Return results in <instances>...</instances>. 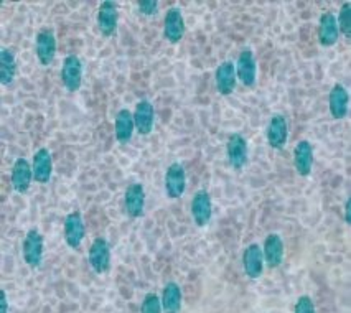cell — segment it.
<instances>
[{
    "mask_svg": "<svg viewBox=\"0 0 351 313\" xmlns=\"http://www.w3.org/2000/svg\"><path fill=\"white\" fill-rule=\"evenodd\" d=\"M141 313H163L160 297L157 294H147L142 300Z\"/></svg>",
    "mask_w": 351,
    "mask_h": 313,
    "instance_id": "4316f807",
    "label": "cell"
},
{
    "mask_svg": "<svg viewBox=\"0 0 351 313\" xmlns=\"http://www.w3.org/2000/svg\"><path fill=\"white\" fill-rule=\"evenodd\" d=\"M88 261L96 274H106V272H109V269H111V244L108 242V239L96 238L91 242V247H89L88 253Z\"/></svg>",
    "mask_w": 351,
    "mask_h": 313,
    "instance_id": "7a4b0ae2",
    "label": "cell"
},
{
    "mask_svg": "<svg viewBox=\"0 0 351 313\" xmlns=\"http://www.w3.org/2000/svg\"><path fill=\"white\" fill-rule=\"evenodd\" d=\"M264 262L267 264V267L276 269L279 267L284 261V241L279 234H269L264 239Z\"/></svg>",
    "mask_w": 351,
    "mask_h": 313,
    "instance_id": "d6986e66",
    "label": "cell"
},
{
    "mask_svg": "<svg viewBox=\"0 0 351 313\" xmlns=\"http://www.w3.org/2000/svg\"><path fill=\"white\" fill-rule=\"evenodd\" d=\"M61 81L69 92H76L83 84V61L80 56L68 55L61 66Z\"/></svg>",
    "mask_w": 351,
    "mask_h": 313,
    "instance_id": "3957f363",
    "label": "cell"
},
{
    "mask_svg": "<svg viewBox=\"0 0 351 313\" xmlns=\"http://www.w3.org/2000/svg\"><path fill=\"white\" fill-rule=\"evenodd\" d=\"M236 76L244 86L252 88L256 84V75H257V63L256 56L249 48L239 53L238 61H236Z\"/></svg>",
    "mask_w": 351,
    "mask_h": 313,
    "instance_id": "ba28073f",
    "label": "cell"
},
{
    "mask_svg": "<svg viewBox=\"0 0 351 313\" xmlns=\"http://www.w3.org/2000/svg\"><path fill=\"white\" fill-rule=\"evenodd\" d=\"M348 104H350L348 91H346V88L343 86V84L337 83L328 95V108L333 119H338V121L343 119V117L348 114Z\"/></svg>",
    "mask_w": 351,
    "mask_h": 313,
    "instance_id": "ffe728a7",
    "label": "cell"
},
{
    "mask_svg": "<svg viewBox=\"0 0 351 313\" xmlns=\"http://www.w3.org/2000/svg\"><path fill=\"white\" fill-rule=\"evenodd\" d=\"M185 35V20L178 7H171L167 10L165 20H163V36L170 43H178Z\"/></svg>",
    "mask_w": 351,
    "mask_h": 313,
    "instance_id": "30bf717a",
    "label": "cell"
},
{
    "mask_svg": "<svg viewBox=\"0 0 351 313\" xmlns=\"http://www.w3.org/2000/svg\"><path fill=\"white\" fill-rule=\"evenodd\" d=\"M117 22H119V14H117L116 3L111 0L101 2L99 10H97V28L104 36H112L117 30Z\"/></svg>",
    "mask_w": 351,
    "mask_h": 313,
    "instance_id": "4fadbf2b",
    "label": "cell"
},
{
    "mask_svg": "<svg viewBox=\"0 0 351 313\" xmlns=\"http://www.w3.org/2000/svg\"><path fill=\"white\" fill-rule=\"evenodd\" d=\"M190 211L193 221L197 223L199 227L206 226L210 223L211 214H213V206H211V198L206 190H199L193 195L190 203Z\"/></svg>",
    "mask_w": 351,
    "mask_h": 313,
    "instance_id": "9c48e42d",
    "label": "cell"
},
{
    "mask_svg": "<svg viewBox=\"0 0 351 313\" xmlns=\"http://www.w3.org/2000/svg\"><path fill=\"white\" fill-rule=\"evenodd\" d=\"M338 38H340V32H338L337 17L332 12H325L318 20V42L322 47H333Z\"/></svg>",
    "mask_w": 351,
    "mask_h": 313,
    "instance_id": "e0dca14e",
    "label": "cell"
},
{
    "mask_svg": "<svg viewBox=\"0 0 351 313\" xmlns=\"http://www.w3.org/2000/svg\"><path fill=\"white\" fill-rule=\"evenodd\" d=\"M35 48H36V56H38L40 64L48 66V64L53 63V60H55L56 56V35L55 32H53V28L45 27L38 32V35H36Z\"/></svg>",
    "mask_w": 351,
    "mask_h": 313,
    "instance_id": "277c9868",
    "label": "cell"
},
{
    "mask_svg": "<svg viewBox=\"0 0 351 313\" xmlns=\"http://www.w3.org/2000/svg\"><path fill=\"white\" fill-rule=\"evenodd\" d=\"M243 266H244V274L249 279L256 280L263 275L264 269V254L263 247L259 244H249L243 253Z\"/></svg>",
    "mask_w": 351,
    "mask_h": 313,
    "instance_id": "7c38bea8",
    "label": "cell"
},
{
    "mask_svg": "<svg viewBox=\"0 0 351 313\" xmlns=\"http://www.w3.org/2000/svg\"><path fill=\"white\" fill-rule=\"evenodd\" d=\"M186 188V173L180 164H171L165 173V192L170 198H180Z\"/></svg>",
    "mask_w": 351,
    "mask_h": 313,
    "instance_id": "2e32d148",
    "label": "cell"
},
{
    "mask_svg": "<svg viewBox=\"0 0 351 313\" xmlns=\"http://www.w3.org/2000/svg\"><path fill=\"white\" fill-rule=\"evenodd\" d=\"M64 241L71 249H80L86 236V226L80 211H73L64 218Z\"/></svg>",
    "mask_w": 351,
    "mask_h": 313,
    "instance_id": "5b68a950",
    "label": "cell"
},
{
    "mask_svg": "<svg viewBox=\"0 0 351 313\" xmlns=\"http://www.w3.org/2000/svg\"><path fill=\"white\" fill-rule=\"evenodd\" d=\"M138 14L145 15V17H152V15L157 14L158 10V2L157 0H141L137 2Z\"/></svg>",
    "mask_w": 351,
    "mask_h": 313,
    "instance_id": "f1b7e54d",
    "label": "cell"
},
{
    "mask_svg": "<svg viewBox=\"0 0 351 313\" xmlns=\"http://www.w3.org/2000/svg\"><path fill=\"white\" fill-rule=\"evenodd\" d=\"M22 253H23V261L27 262V266H30L32 269L42 266L43 261V253H45V241L43 236L40 234L38 229H30L25 234L22 244Z\"/></svg>",
    "mask_w": 351,
    "mask_h": 313,
    "instance_id": "6da1fadb",
    "label": "cell"
},
{
    "mask_svg": "<svg viewBox=\"0 0 351 313\" xmlns=\"http://www.w3.org/2000/svg\"><path fill=\"white\" fill-rule=\"evenodd\" d=\"M182 288L177 282H169L162 290V310L163 313H180L182 310Z\"/></svg>",
    "mask_w": 351,
    "mask_h": 313,
    "instance_id": "cb8c5ba5",
    "label": "cell"
},
{
    "mask_svg": "<svg viewBox=\"0 0 351 313\" xmlns=\"http://www.w3.org/2000/svg\"><path fill=\"white\" fill-rule=\"evenodd\" d=\"M12 186H14L15 192L19 193H27L30 188L32 180H34V168L32 164L27 158H17L14 166H12Z\"/></svg>",
    "mask_w": 351,
    "mask_h": 313,
    "instance_id": "5bb4252c",
    "label": "cell"
},
{
    "mask_svg": "<svg viewBox=\"0 0 351 313\" xmlns=\"http://www.w3.org/2000/svg\"><path fill=\"white\" fill-rule=\"evenodd\" d=\"M134 131H136V124H134V114L129 109H121L116 116V124H114V132H116V139L119 144L125 145L132 139Z\"/></svg>",
    "mask_w": 351,
    "mask_h": 313,
    "instance_id": "603a6c76",
    "label": "cell"
},
{
    "mask_svg": "<svg viewBox=\"0 0 351 313\" xmlns=\"http://www.w3.org/2000/svg\"><path fill=\"white\" fill-rule=\"evenodd\" d=\"M345 221L348 223H351V198L348 197V200H346V203H345Z\"/></svg>",
    "mask_w": 351,
    "mask_h": 313,
    "instance_id": "4dcf8cb0",
    "label": "cell"
},
{
    "mask_svg": "<svg viewBox=\"0 0 351 313\" xmlns=\"http://www.w3.org/2000/svg\"><path fill=\"white\" fill-rule=\"evenodd\" d=\"M134 114V124H136V131L141 136H149L154 129V121H155V109L150 101H141L136 105V111Z\"/></svg>",
    "mask_w": 351,
    "mask_h": 313,
    "instance_id": "ac0fdd59",
    "label": "cell"
},
{
    "mask_svg": "<svg viewBox=\"0 0 351 313\" xmlns=\"http://www.w3.org/2000/svg\"><path fill=\"white\" fill-rule=\"evenodd\" d=\"M226 157L234 170H243L247 164V140L241 134H231L228 137Z\"/></svg>",
    "mask_w": 351,
    "mask_h": 313,
    "instance_id": "52a82bcc",
    "label": "cell"
},
{
    "mask_svg": "<svg viewBox=\"0 0 351 313\" xmlns=\"http://www.w3.org/2000/svg\"><path fill=\"white\" fill-rule=\"evenodd\" d=\"M145 190L141 183H130L124 193V210L130 218H141L144 214Z\"/></svg>",
    "mask_w": 351,
    "mask_h": 313,
    "instance_id": "8fae6325",
    "label": "cell"
},
{
    "mask_svg": "<svg viewBox=\"0 0 351 313\" xmlns=\"http://www.w3.org/2000/svg\"><path fill=\"white\" fill-rule=\"evenodd\" d=\"M337 23H338V32L350 38L351 36V3L350 2H345L341 5L340 12H338Z\"/></svg>",
    "mask_w": 351,
    "mask_h": 313,
    "instance_id": "484cf974",
    "label": "cell"
},
{
    "mask_svg": "<svg viewBox=\"0 0 351 313\" xmlns=\"http://www.w3.org/2000/svg\"><path fill=\"white\" fill-rule=\"evenodd\" d=\"M293 313H315V305H313V300L310 299L308 295L299 297V300L295 302Z\"/></svg>",
    "mask_w": 351,
    "mask_h": 313,
    "instance_id": "83f0119b",
    "label": "cell"
},
{
    "mask_svg": "<svg viewBox=\"0 0 351 313\" xmlns=\"http://www.w3.org/2000/svg\"><path fill=\"white\" fill-rule=\"evenodd\" d=\"M236 81H238V76H236L234 63L232 61H223L215 71V83L219 95H232L236 89Z\"/></svg>",
    "mask_w": 351,
    "mask_h": 313,
    "instance_id": "9a60e30c",
    "label": "cell"
},
{
    "mask_svg": "<svg viewBox=\"0 0 351 313\" xmlns=\"http://www.w3.org/2000/svg\"><path fill=\"white\" fill-rule=\"evenodd\" d=\"M9 312V300H7L5 290H0V313Z\"/></svg>",
    "mask_w": 351,
    "mask_h": 313,
    "instance_id": "f546056e",
    "label": "cell"
},
{
    "mask_svg": "<svg viewBox=\"0 0 351 313\" xmlns=\"http://www.w3.org/2000/svg\"><path fill=\"white\" fill-rule=\"evenodd\" d=\"M32 168H34V181L45 185L50 181L51 172H53V160L51 153L48 149H40L34 155V162H32Z\"/></svg>",
    "mask_w": 351,
    "mask_h": 313,
    "instance_id": "44dd1931",
    "label": "cell"
},
{
    "mask_svg": "<svg viewBox=\"0 0 351 313\" xmlns=\"http://www.w3.org/2000/svg\"><path fill=\"white\" fill-rule=\"evenodd\" d=\"M293 165L300 177H308L313 166V147L308 140H300L293 149Z\"/></svg>",
    "mask_w": 351,
    "mask_h": 313,
    "instance_id": "7402d4cb",
    "label": "cell"
},
{
    "mask_svg": "<svg viewBox=\"0 0 351 313\" xmlns=\"http://www.w3.org/2000/svg\"><path fill=\"white\" fill-rule=\"evenodd\" d=\"M266 137L269 145L276 150H284L285 145H287L289 139V125L287 119L282 116V114H276V116L271 117L269 121L267 129H266Z\"/></svg>",
    "mask_w": 351,
    "mask_h": 313,
    "instance_id": "8992f818",
    "label": "cell"
},
{
    "mask_svg": "<svg viewBox=\"0 0 351 313\" xmlns=\"http://www.w3.org/2000/svg\"><path fill=\"white\" fill-rule=\"evenodd\" d=\"M17 76V60L10 48L3 47L0 50V83L2 86H10Z\"/></svg>",
    "mask_w": 351,
    "mask_h": 313,
    "instance_id": "d4e9b609",
    "label": "cell"
}]
</instances>
